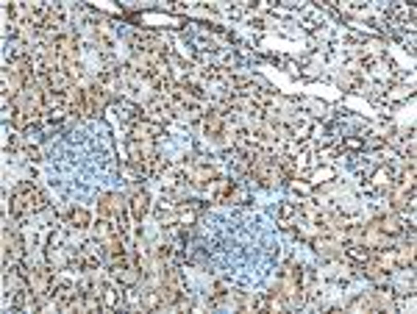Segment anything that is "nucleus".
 Listing matches in <instances>:
<instances>
[{"label":"nucleus","mask_w":417,"mask_h":314,"mask_svg":"<svg viewBox=\"0 0 417 314\" xmlns=\"http://www.w3.org/2000/svg\"><path fill=\"white\" fill-rule=\"evenodd\" d=\"M78 264H81V267H86V270L98 267V264H100V248H98V245L86 242L84 248H81V253H78Z\"/></svg>","instance_id":"nucleus-1"},{"label":"nucleus","mask_w":417,"mask_h":314,"mask_svg":"<svg viewBox=\"0 0 417 314\" xmlns=\"http://www.w3.org/2000/svg\"><path fill=\"white\" fill-rule=\"evenodd\" d=\"M148 203H150V197H148L145 192H136V195L131 197V214L136 217V220H142V214L148 211Z\"/></svg>","instance_id":"nucleus-2"},{"label":"nucleus","mask_w":417,"mask_h":314,"mask_svg":"<svg viewBox=\"0 0 417 314\" xmlns=\"http://www.w3.org/2000/svg\"><path fill=\"white\" fill-rule=\"evenodd\" d=\"M70 223L75 225V228H86V225H89V211L86 209H72L70 211Z\"/></svg>","instance_id":"nucleus-3"},{"label":"nucleus","mask_w":417,"mask_h":314,"mask_svg":"<svg viewBox=\"0 0 417 314\" xmlns=\"http://www.w3.org/2000/svg\"><path fill=\"white\" fill-rule=\"evenodd\" d=\"M136 278H139V272H136L134 267H122V270H117V281H122V284H134Z\"/></svg>","instance_id":"nucleus-4"},{"label":"nucleus","mask_w":417,"mask_h":314,"mask_svg":"<svg viewBox=\"0 0 417 314\" xmlns=\"http://www.w3.org/2000/svg\"><path fill=\"white\" fill-rule=\"evenodd\" d=\"M342 145H345L348 150H359V147H365V142H361V139H345Z\"/></svg>","instance_id":"nucleus-5"}]
</instances>
